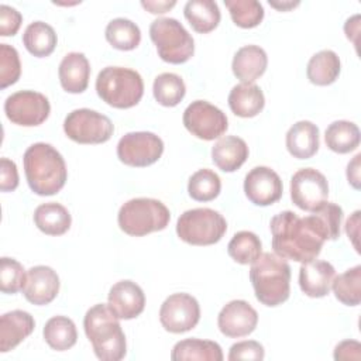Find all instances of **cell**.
Returning a JSON list of instances; mask_svg holds the SVG:
<instances>
[{
    "mask_svg": "<svg viewBox=\"0 0 361 361\" xmlns=\"http://www.w3.org/2000/svg\"><path fill=\"white\" fill-rule=\"evenodd\" d=\"M248 145L237 135L221 137L212 148V159L223 172H234L247 161Z\"/></svg>",
    "mask_w": 361,
    "mask_h": 361,
    "instance_id": "obj_25",
    "label": "cell"
},
{
    "mask_svg": "<svg viewBox=\"0 0 361 361\" xmlns=\"http://www.w3.org/2000/svg\"><path fill=\"white\" fill-rule=\"evenodd\" d=\"M24 172L30 189L39 196L58 193L68 179L63 157L47 142L30 145L23 157Z\"/></svg>",
    "mask_w": 361,
    "mask_h": 361,
    "instance_id": "obj_2",
    "label": "cell"
},
{
    "mask_svg": "<svg viewBox=\"0 0 361 361\" xmlns=\"http://www.w3.org/2000/svg\"><path fill=\"white\" fill-rule=\"evenodd\" d=\"M23 23V16L14 7L7 4L0 6V35L1 37H13L17 34L20 25Z\"/></svg>",
    "mask_w": 361,
    "mask_h": 361,
    "instance_id": "obj_43",
    "label": "cell"
},
{
    "mask_svg": "<svg viewBox=\"0 0 361 361\" xmlns=\"http://www.w3.org/2000/svg\"><path fill=\"white\" fill-rule=\"evenodd\" d=\"M149 38L159 58L168 63H185L193 56V38L176 18L161 17L154 20L149 25Z\"/></svg>",
    "mask_w": 361,
    "mask_h": 361,
    "instance_id": "obj_7",
    "label": "cell"
},
{
    "mask_svg": "<svg viewBox=\"0 0 361 361\" xmlns=\"http://www.w3.org/2000/svg\"><path fill=\"white\" fill-rule=\"evenodd\" d=\"M185 128L196 138L212 141L221 137L228 128L227 116L206 100L192 102L183 111Z\"/></svg>",
    "mask_w": 361,
    "mask_h": 361,
    "instance_id": "obj_10",
    "label": "cell"
},
{
    "mask_svg": "<svg viewBox=\"0 0 361 361\" xmlns=\"http://www.w3.org/2000/svg\"><path fill=\"white\" fill-rule=\"evenodd\" d=\"M59 285V276L51 267L35 265L27 272V281L23 288V293L30 303L44 306L56 298Z\"/></svg>",
    "mask_w": 361,
    "mask_h": 361,
    "instance_id": "obj_18",
    "label": "cell"
},
{
    "mask_svg": "<svg viewBox=\"0 0 361 361\" xmlns=\"http://www.w3.org/2000/svg\"><path fill=\"white\" fill-rule=\"evenodd\" d=\"M360 128L355 123L337 120L329 124L324 133L326 145L337 154H348L360 145Z\"/></svg>",
    "mask_w": 361,
    "mask_h": 361,
    "instance_id": "obj_31",
    "label": "cell"
},
{
    "mask_svg": "<svg viewBox=\"0 0 361 361\" xmlns=\"http://www.w3.org/2000/svg\"><path fill=\"white\" fill-rule=\"evenodd\" d=\"M258 324L257 310L245 300L235 299L223 306L217 316L219 330L231 338L251 334Z\"/></svg>",
    "mask_w": 361,
    "mask_h": 361,
    "instance_id": "obj_16",
    "label": "cell"
},
{
    "mask_svg": "<svg viewBox=\"0 0 361 361\" xmlns=\"http://www.w3.org/2000/svg\"><path fill=\"white\" fill-rule=\"evenodd\" d=\"M27 281L24 267L14 258L3 257L0 259V289L3 293H17L23 290Z\"/></svg>",
    "mask_w": 361,
    "mask_h": 361,
    "instance_id": "obj_39",
    "label": "cell"
},
{
    "mask_svg": "<svg viewBox=\"0 0 361 361\" xmlns=\"http://www.w3.org/2000/svg\"><path fill=\"white\" fill-rule=\"evenodd\" d=\"M334 276L336 269L330 262L314 258L300 265L299 286L309 298H323L329 295Z\"/></svg>",
    "mask_w": 361,
    "mask_h": 361,
    "instance_id": "obj_19",
    "label": "cell"
},
{
    "mask_svg": "<svg viewBox=\"0 0 361 361\" xmlns=\"http://www.w3.org/2000/svg\"><path fill=\"white\" fill-rule=\"evenodd\" d=\"M56 42L58 37L55 30L44 21H34L28 24L23 34V44L25 49L37 58L51 55L56 47Z\"/></svg>",
    "mask_w": 361,
    "mask_h": 361,
    "instance_id": "obj_30",
    "label": "cell"
},
{
    "mask_svg": "<svg viewBox=\"0 0 361 361\" xmlns=\"http://www.w3.org/2000/svg\"><path fill=\"white\" fill-rule=\"evenodd\" d=\"M34 223L44 234L62 235L71 228L72 217L68 209L61 203L48 202L35 209Z\"/></svg>",
    "mask_w": 361,
    "mask_h": 361,
    "instance_id": "obj_26",
    "label": "cell"
},
{
    "mask_svg": "<svg viewBox=\"0 0 361 361\" xmlns=\"http://www.w3.org/2000/svg\"><path fill=\"white\" fill-rule=\"evenodd\" d=\"M164 152V141L149 131H133L124 134L117 144L118 159L135 168L155 164Z\"/></svg>",
    "mask_w": 361,
    "mask_h": 361,
    "instance_id": "obj_11",
    "label": "cell"
},
{
    "mask_svg": "<svg viewBox=\"0 0 361 361\" xmlns=\"http://www.w3.org/2000/svg\"><path fill=\"white\" fill-rule=\"evenodd\" d=\"M59 82L68 93H82L87 89L90 65L82 52H69L63 56L58 69Z\"/></svg>",
    "mask_w": 361,
    "mask_h": 361,
    "instance_id": "obj_21",
    "label": "cell"
},
{
    "mask_svg": "<svg viewBox=\"0 0 361 361\" xmlns=\"http://www.w3.org/2000/svg\"><path fill=\"white\" fill-rule=\"evenodd\" d=\"M269 6L279 11H288V10L299 6V1H271L269 0Z\"/></svg>",
    "mask_w": 361,
    "mask_h": 361,
    "instance_id": "obj_50",
    "label": "cell"
},
{
    "mask_svg": "<svg viewBox=\"0 0 361 361\" xmlns=\"http://www.w3.org/2000/svg\"><path fill=\"white\" fill-rule=\"evenodd\" d=\"M21 75V62L18 52L8 44H0V87L6 89L14 85Z\"/></svg>",
    "mask_w": 361,
    "mask_h": 361,
    "instance_id": "obj_40",
    "label": "cell"
},
{
    "mask_svg": "<svg viewBox=\"0 0 361 361\" xmlns=\"http://www.w3.org/2000/svg\"><path fill=\"white\" fill-rule=\"evenodd\" d=\"M360 16L355 14L353 17H350L345 24H344V32H345V37L348 39H351L355 45H357V41H355V37L358 35V31H360Z\"/></svg>",
    "mask_w": 361,
    "mask_h": 361,
    "instance_id": "obj_49",
    "label": "cell"
},
{
    "mask_svg": "<svg viewBox=\"0 0 361 361\" xmlns=\"http://www.w3.org/2000/svg\"><path fill=\"white\" fill-rule=\"evenodd\" d=\"M358 226H360V210H355L353 213V216L345 223V233H347L348 238L351 240L357 252H360V248H358Z\"/></svg>",
    "mask_w": 361,
    "mask_h": 361,
    "instance_id": "obj_46",
    "label": "cell"
},
{
    "mask_svg": "<svg viewBox=\"0 0 361 361\" xmlns=\"http://www.w3.org/2000/svg\"><path fill=\"white\" fill-rule=\"evenodd\" d=\"M286 148L293 158L309 159L320 145L319 127L309 120L296 121L286 133Z\"/></svg>",
    "mask_w": 361,
    "mask_h": 361,
    "instance_id": "obj_22",
    "label": "cell"
},
{
    "mask_svg": "<svg viewBox=\"0 0 361 361\" xmlns=\"http://www.w3.org/2000/svg\"><path fill=\"white\" fill-rule=\"evenodd\" d=\"M107 305L118 319H135L145 307V295L138 283L128 279L118 281L109 290Z\"/></svg>",
    "mask_w": 361,
    "mask_h": 361,
    "instance_id": "obj_17",
    "label": "cell"
},
{
    "mask_svg": "<svg viewBox=\"0 0 361 361\" xmlns=\"http://www.w3.org/2000/svg\"><path fill=\"white\" fill-rule=\"evenodd\" d=\"M341 71L338 55L331 49H322L316 52L307 62V79L317 86H327L336 82Z\"/></svg>",
    "mask_w": 361,
    "mask_h": 361,
    "instance_id": "obj_28",
    "label": "cell"
},
{
    "mask_svg": "<svg viewBox=\"0 0 361 361\" xmlns=\"http://www.w3.org/2000/svg\"><path fill=\"white\" fill-rule=\"evenodd\" d=\"M262 251V243L259 237L252 231H238L233 235L227 245L228 255L241 265L252 264Z\"/></svg>",
    "mask_w": 361,
    "mask_h": 361,
    "instance_id": "obj_36",
    "label": "cell"
},
{
    "mask_svg": "<svg viewBox=\"0 0 361 361\" xmlns=\"http://www.w3.org/2000/svg\"><path fill=\"white\" fill-rule=\"evenodd\" d=\"M244 192L248 200L257 206L276 203L283 193L279 175L268 166L252 168L244 179Z\"/></svg>",
    "mask_w": 361,
    "mask_h": 361,
    "instance_id": "obj_15",
    "label": "cell"
},
{
    "mask_svg": "<svg viewBox=\"0 0 361 361\" xmlns=\"http://www.w3.org/2000/svg\"><path fill=\"white\" fill-rule=\"evenodd\" d=\"M269 228L275 254L302 264L317 258L327 241L324 228L314 213L299 217L290 210L281 212L271 219Z\"/></svg>",
    "mask_w": 361,
    "mask_h": 361,
    "instance_id": "obj_1",
    "label": "cell"
},
{
    "mask_svg": "<svg viewBox=\"0 0 361 361\" xmlns=\"http://www.w3.org/2000/svg\"><path fill=\"white\" fill-rule=\"evenodd\" d=\"M360 161L361 154H357L347 165V179L354 189H360Z\"/></svg>",
    "mask_w": 361,
    "mask_h": 361,
    "instance_id": "obj_47",
    "label": "cell"
},
{
    "mask_svg": "<svg viewBox=\"0 0 361 361\" xmlns=\"http://www.w3.org/2000/svg\"><path fill=\"white\" fill-rule=\"evenodd\" d=\"M223 351L216 341L200 340V338H186L178 341L172 351V361H221Z\"/></svg>",
    "mask_w": 361,
    "mask_h": 361,
    "instance_id": "obj_27",
    "label": "cell"
},
{
    "mask_svg": "<svg viewBox=\"0 0 361 361\" xmlns=\"http://www.w3.org/2000/svg\"><path fill=\"white\" fill-rule=\"evenodd\" d=\"M265 357V351L262 344H259L255 340H244L233 344L230 347L228 360L237 361V360H252V361H261Z\"/></svg>",
    "mask_w": 361,
    "mask_h": 361,
    "instance_id": "obj_42",
    "label": "cell"
},
{
    "mask_svg": "<svg viewBox=\"0 0 361 361\" xmlns=\"http://www.w3.org/2000/svg\"><path fill=\"white\" fill-rule=\"evenodd\" d=\"M171 220L168 207L158 199L135 197L126 202L117 214L118 227L128 235L142 237L164 230Z\"/></svg>",
    "mask_w": 361,
    "mask_h": 361,
    "instance_id": "obj_6",
    "label": "cell"
},
{
    "mask_svg": "<svg viewBox=\"0 0 361 361\" xmlns=\"http://www.w3.org/2000/svg\"><path fill=\"white\" fill-rule=\"evenodd\" d=\"M334 360H361V344L357 340H344L334 348Z\"/></svg>",
    "mask_w": 361,
    "mask_h": 361,
    "instance_id": "obj_45",
    "label": "cell"
},
{
    "mask_svg": "<svg viewBox=\"0 0 361 361\" xmlns=\"http://www.w3.org/2000/svg\"><path fill=\"white\" fill-rule=\"evenodd\" d=\"M221 180L219 175L207 168L196 171L188 182L189 196L197 202H210L219 196Z\"/></svg>",
    "mask_w": 361,
    "mask_h": 361,
    "instance_id": "obj_37",
    "label": "cell"
},
{
    "mask_svg": "<svg viewBox=\"0 0 361 361\" xmlns=\"http://www.w3.org/2000/svg\"><path fill=\"white\" fill-rule=\"evenodd\" d=\"M331 289L338 302L345 306H358L361 302V265H355L334 276Z\"/></svg>",
    "mask_w": 361,
    "mask_h": 361,
    "instance_id": "obj_35",
    "label": "cell"
},
{
    "mask_svg": "<svg viewBox=\"0 0 361 361\" xmlns=\"http://www.w3.org/2000/svg\"><path fill=\"white\" fill-rule=\"evenodd\" d=\"M200 320V306L189 293H173L168 296L159 309L162 327L175 334L186 333L196 327Z\"/></svg>",
    "mask_w": 361,
    "mask_h": 361,
    "instance_id": "obj_14",
    "label": "cell"
},
{
    "mask_svg": "<svg viewBox=\"0 0 361 361\" xmlns=\"http://www.w3.org/2000/svg\"><path fill=\"white\" fill-rule=\"evenodd\" d=\"M107 42L120 51H131L140 45L141 31L140 27L128 18H114L111 20L104 31Z\"/></svg>",
    "mask_w": 361,
    "mask_h": 361,
    "instance_id": "obj_33",
    "label": "cell"
},
{
    "mask_svg": "<svg viewBox=\"0 0 361 361\" xmlns=\"http://www.w3.org/2000/svg\"><path fill=\"white\" fill-rule=\"evenodd\" d=\"M63 131L78 144H103L113 135L111 120L90 109L72 110L63 120Z\"/></svg>",
    "mask_w": 361,
    "mask_h": 361,
    "instance_id": "obj_9",
    "label": "cell"
},
{
    "mask_svg": "<svg viewBox=\"0 0 361 361\" xmlns=\"http://www.w3.org/2000/svg\"><path fill=\"white\" fill-rule=\"evenodd\" d=\"M152 93L155 100L165 107H173L182 102L186 93L183 79L172 72H164L158 75L152 85Z\"/></svg>",
    "mask_w": 361,
    "mask_h": 361,
    "instance_id": "obj_34",
    "label": "cell"
},
{
    "mask_svg": "<svg viewBox=\"0 0 361 361\" xmlns=\"http://www.w3.org/2000/svg\"><path fill=\"white\" fill-rule=\"evenodd\" d=\"M118 320L104 303L92 306L85 314L86 337L92 343L96 357L102 361H120L127 353L126 336Z\"/></svg>",
    "mask_w": 361,
    "mask_h": 361,
    "instance_id": "obj_3",
    "label": "cell"
},
{
    "mask_svg": "<svg viewBox=\"0 0 361 361\" xmlns=\"http://www.w3.org/2000/svg\"><path fill=\"white\" fill-rule=\"evenodd\" d=\"M35 327L34 317L25 310H11L0 317V351L7 353L24 341Z\"/></svg>",
    "mask_w": 361,
    "mask_h": 361,
    "instance_id": "obj_20",
    "label": "cell"
},
{
    "mask_svg": "<svg viewBox=\"0 0 361 361\" xmlns=\"http://www.w3.org/2000/svg\"><path fill=\"white\" fill-rule=\"evenodd\" d=\"M227 231L226 219L209 207H196L183 212L176 221L178 237L190 245H212Z\"/></svg>",
    "mask_w": 361,
    "mask_h": 361,
    "instance_id": "obj_8",
    "label": "cell"
},
{
    "mask_svg": "<svg viewBox=\"0 0 361 361\" xmlns=\"http://www.w3.org/2000/svg\"><path fill=\"white\" fill-rule=\"evenodd\" d=\"M47 344L55 351H66L78 341L76 326L72 319L66 316L51 317L42 330Z\"/></svg>",
    "mask_w": 361,
    "mask_h": 361,
    "instance_id": "obj_32",
    "label": "cell"
},
{
    "mask_svg": "<svg viewBox=\"0 0 361 361\" xmlns=\"http://www.w3.org/2000/svg\"><path fill=\"white\" fill-rule=\"evenodd\" d=\"M230 110L243 118L255 117L265 106V97L261 87L255 83L241 82L235 85L228 93Z\"/></svg>",
    "mask_w": 361,
    "mask_h": 361,
    "instance_id": "obj_24",
    "label": "cell"
},
{
    "mask_svg": "<svg viewBox=\"0 0 361 361\" xmlns=\"http://www.w3.org/2000/svg\"><path fill=\"white\" fill-rule=\"evenodd\" d=\"M250 281L255 298L265 306L275 307L288 300L290 293V267L275 252H261L251 264Z\"/></svg>",
    "mask_w": 361,
    "mask_h": 361,
    "instance_id": "obj_4",
    "label": "cell"
},
{
    "mask_svg": "<svg viewBox=\"0 0 361 361\" xmlns=\"http://www.w3.org/2000/svg\"><path fill=\"white\" fill-rule=\"evenodd\" d=\"M4 113L7 118L17 126L34 127L42 124L48 118L51 104L39 92L20 90L6 99Z\"/></svg>",
    "mask_w": 361,
    "mask_h": 361,
    "instance_id": "obj_12",
    "label": "cell"
},
{
    "mask_svg": "<svg viewBox=\"0 0 361 361\" xmlns=\"http://www.w3.org/2000/svg\"><path fill=\"white\" fill-rule=\"evenodd\" d=\"M329 197L326 176L314 168H302L290 179V199L302 210L316 212Z\"/></svg>",
    "mask_w": 361,
    "mask_h": 361,
    "instance_id": "obj_13",
    "label": "cell"
},
{
    "mask_svg": "<svg viewBox=\"0 0 361 361\" xmlns=\"http://www.w3.org/2000/svg\"><path fill=\"white\" fill-rule=\"evenodd\" d=\"M313 213L320 220V224L324 228L327 240H337L340 237V226H341V220H343V209L338 204H336V203L326 202L320 209H317Z\"/></svg>",
    "mask_w": 361,
    "mask_h": 361,
    "instance_id": "obj_41",
    "label": "cell"
},
{
    "mask_svg": "<svg viewBox=\"0 0 361 361\" xmlns=\"http://www.w3.org/2000/svg\"><path fill=\"white\" fill-rule=\"evenodd\" d=\"M175 4H176L175 0H172V1H149V0L141 1V6L152 14H164V13L169 11Z\"/></svg>",
    "mask_w": 361,
    "mask_h": 361,
    "instance_id": "obj_48",
    "label": "cell"
},
{
    "mask_svg": "<svg viewBox=\"0 0 361 361\" xmlns=\"http://www.w3.org/2000/svg\"><path fill=\"white\" fill-rule=\"evenodd\" d=\"M233 23L240 28H254L264 18V7L257 0H224Z\"/></svg>",
    "mask_w": 361,
    "mask_h": 361,
    "instance_id": "obj_38",
    "label": "cell"
},
{
    "mask_svg": "<svg viewBox=\"0 0 361 361\" xmlns=\"http://www.w3.org/2000/svg\"><path fill=\"white\" fill-rule=\"evenodd\" d=\"M96 92L109 106L130 109L140 103L144 94V82L134 69L106 66L96 78Z\"/></svg>",
    "mask_w": 361,
    "mask_h": 361,
    "instance_id": "obj_5",
    "label": "cell"
},
{
    "mask_svg": "<svg viewBox=\"0 0 361 361\" xmlns=\"http://www.w3.org/2000/svg\"><path fill=\"white\" fill-rule=\"evenodd\" d=\"M183 14L192 28L200 34L213 31L221 18L220 8L213 0H189L183 7Z\"/></svg>",
    "mask_w": 361,
    "mask_h": 361,
    "instance_id": "obj_29",
    "label": "cell"
},
{
    "mask_svg": "<svg viewBox=\"0 0 361 361\" xmlns=\"http://www.w3.org/2000/svg\"><path fill=\"white\" fill-rule=\"evenodd\" d=\"M268 66V56L264 48L258 45L241 47L231 62L233 73L241 82L254 83L255 79L264 75Z\"/></svg>",
    "mask_w": 361,
    "mask_h": 361,
    "instance_id": "obj_23",
    "label": "cell"
},
{
    "mask_svg": "<svg viewBox=\"0 0 361 361\" xmlns=\"http://www.w3.org/2000/svg\"><path fill=\"white\" fill-rule=\"evenodd\" d=\"M18 186V171L14 161L3 157L0 159V189L11 192Z\"/></svg>",
    "mask_w": 361,
    "mask_h": 361,
    "instance_id": "obj_44",
    "label": "cell"
}]
</instances>
